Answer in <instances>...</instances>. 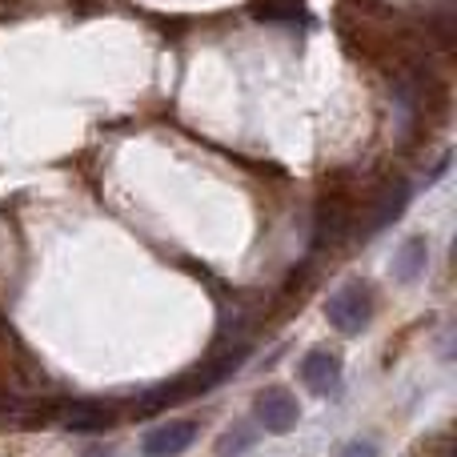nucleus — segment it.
<instances>
[{
  "label": "nucleus",
  "mask_w": 457,
  "mask_h": 457,
  "mask_svg": "<svg viewBox=\"0 0 457 457\" xmlns=\"http://www.w3.org/2000/svg\"><path fill=\"white\" fill-rule=\"evenodd\" d=\"M253 445H257V429L237 421V426H228L221 434V442H217V457H241V453H249Z\"/></svg>",
  "instance_id": "9"
},
{
  "label": "nucleus",
  "mask_w": 457,
  "mask_h": 457,
  "mask_svg": "<svg viewBox=\"0 0 457 457\" xmlns=\"http://www.w3.org/2000/svg\"><path fill=\"white\" fill-rule=\"evenodd\" d=\"M120 413L112 410V405H72L69 413H64V426L77 429V434H104V429L117 426Z\"/></svg>",
  "instance_id": "7"
},
{
  "label": "nucleus",
  "mask_w": 457,
  "mask_h": 457,
  "mask_svg": "<svg viewBox=\"0 0 457 457\" xmlns=\"http://www.w3.org/2000/svg\"><path fill=\"white\" fill-rule=\"evenodd\" d=\"M301 0H257V16H269V21H281V16H297Z\"/></svg>",
  "instance_id": "10"
},
{
  "label": "nucleus",
  "mask_w": 457,
  "mask_h": 457,
  "mask_svg": "<svg viewBox=\"0 0 457 457\" xmlns=\"http://www.w3.org/2000/svg\"><path fill=\"white\" fill-rule=\"evenodd\" d=\"M337 457H378V445H373V442H349Z\"/></svg>",
  "instance_id": "11"
},
{
  "label": "nucleus",
  "mask_w": 457,
  "mask_h": 457,
  "mask_svg": "<svg viewBox=\"0 0 457 457\" xmlns=\"http://www.w3.org/2000/svg\"><path fill=\"white\" fill-rule=\"evenodd\" d=\"M325 317L337 333H361L373 317V293L365 281H345L325 305Z\"/></svg>",
  "instance_id": "1"
},
{
  "label": "nucleus",
  "mask_w": 457,
  "mask_h": 457,
  "mask_svg": "<svg viewBox=\"0 0 457 457\" xmlns=\"http://www.w3.org/2000/svg\"><path fill=\"white\" fill-rule=\"evenodd\" d=\"M85 457H117V450H109V445H93Z\"/></svg>",
  "instance_id": "12"
},
{
  "label": "nucleus",
  "mask_w": 457,
  "mask_h": 457,
  "mask_svg": "<svg viewBox=\"0 0 457 457\" xmlns=\"http://www.w3.org/2000/svg\"><path fill=\"white\" fill-rule=\"evenodd\" d=\"M349 228H353V209H349L345 201L329 197V201L317 205V225H313V245L317 249H325V245L337 249V245L349 237Z\"/></svg>",
  "instance_id": "4"
},
{
  "label": "nucleus",
  "mask_w": 457,
  "mask_h": 457,
  "mask_svg": "<svg viewBox=\"0 0 457 457\" xmlns=\"http://www.w3.org/2000/svg\"><path fill=\"white\" fill-rule=\"evenodd\" d=\"M201 437V426L197 421H189V418H173V421H165V426H157L149 437H145V445H141V453L145 457H177V453H185L193 442Z\"/></svg>",
  "instance_id": "3"
},
{
  "label": "nucleus",
  "mask_w": 457,
  "mask_h": 457,
  "mask_svg": "<svg viewBox=\"0 0 457 457\" xmlns=\"http://www.w3.org/2000/svg\"><path fill=\"white\" fill-rule=\"evenodd\" d=\"M301 378H305V386L313 389V394H337L341 386V361L337 353H329V349H309L305 357H301Z\"/></svg>",
  "instance_id": "5"
},
{
  "label": "nucleus",
  "mask_w": 457,
  "mask_h": 457,
  "mask_svg": "<svg viewBox=\"0 0 457 457\" xmlns=\"http://www.w3.org/2000/svg\"><path fill=\"white\" fill-rule=\"evenodd\" d=\"M253 410H257V421L265 426V434H289V429L297 426V418H301L297 397H293L289 389H281V386L261 389L257 402H253Z\"/></svg>",
  "instance_id": "2"
},
{
  "label": "nucleus",
  "mask_w": 457,
  "mask_h": 457,
  "mask_svg": "<svg viewBox=\"0 0 457 457\" xmlns=\"http://www.w3.org/2000/svg\"><path fill=\"white\" fill-rule=\"evenodd\" d=\"M405 205H410V185H405V181H389L386 189H381V197L373 201L370 221H365V233H378V228L394 225L397 217L405 213Z\"/></svg>",
  "instance_id": "6"
},
{
  "label": "nucleus",
  "mask_w": 457,
  "mask_h": 457,
  "mask_svg": "<svg viewBox=\"0 0 457 457\" xmlns=\"http://www.w3.org/2000/svg\"><path fill=\"white\" fill-rule=\"evenodd\" d=\"M426 261H429L426 237H410V241L394 253V277H397V281H405V285L418 281V277L426 273Z\"/></svg>",
  "instance_id": "8"
}]
</instances>
